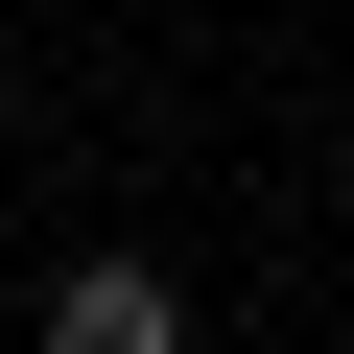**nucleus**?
<instances>
[{"label":"nucleus","instance_id":"f257e3e1","mask_svg":"<svg viewBox=\"0 0 354 354\" xmlns=\"http://www.w3.org/2000/svg\"><path fill=\"white\" fill-rule=\"evenodd\" d=\"M48 354H189V283L165 260H71L48 283Z\"/></svg>","mask_w":354,"mask_h":354}]
</instances>
